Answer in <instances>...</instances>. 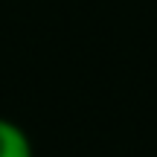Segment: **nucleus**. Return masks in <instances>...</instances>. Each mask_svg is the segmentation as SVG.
Instances as JSON below:
<instances>
[{"mask_svg":"<svg viewBox=\"0 0 157 157\" xmlns=\"http://www.w3.org/2000/svg\"><path fill=\"white\" fill-rule=\"evenodd\" d=\"M0 157H32L26 131L6 117H0Z\"/></svg>","mask_w":157,"mask_h":157,"instance_id":"1","label":"nucleus"}]
</instances>
